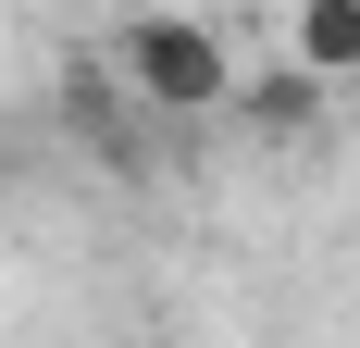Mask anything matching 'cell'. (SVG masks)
Segmentation results:
<instances>
[{
	"instance_id": "1",
	"label": "cell",
	"mask_w": 360,
	"mask_h": 348,
	"mask_svg": "<svg viewBox=\"0 0 360 348\" xmlns=\"http://www.w3.org/2000/svg\"><path fill=\"white\" fill-rule=\"evenodd\" d=\"M100 63L124 75V100H137L149 125H212V112H236V75H249L199 13H124Z\"/></svg>"
},
{
	"instance_id": "2",
	"label": "cell",
	"mask_w": 360,
	"mask_h": 348,
	"mask_svg": "<svg viewBox=\"0 0 360 348\" xmlns=\"http://www.w3.org/2000/svg\"><path fill=\"white\" fill-rule=\"evenodd\" d=\"M323 112H335V87L311 63H261V75H236V125H249L261 149H298V137H323Z\"/></svg>"
},
{
	"instance_id": "3",
	"label": "cell",
	"mask_w": 360,
	"mask_h": 348,
	"mask_svg": "<svg viewBox=\"0 0 360 348\" xmlns=\"http://www.w3.org/2000/svg\"><path fill=\"white\" fill-rule=\"evenodd\" d=\"M63 125L100 149L112 174H137V149H149V112L124 100V75H112V63H75V75H63Z\"/></svg>"
},
{
	"instance_id": "4",
	"label": "cell",
	"mask_w": 360,
	"mask_h": 348,
	"mask_svg": "<svg viewBox=\"0 0 360 348\" xmlns=\"http://www.w3.org/2000/svg\"><path fill=\"white\" fill-rule=\"evenodd\" d=\"M286 63H311L323 87H360V0H298L286 13Z\"/></svg>"
}]
</instances>
